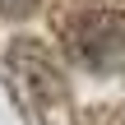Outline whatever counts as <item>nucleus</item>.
Listing matches in <instances>:
<instances>
[{
    "mask_svg": "<svg viewBox=\"0 0 125 125\" xmlns=\"http://www.w3.org/2000/svg\"><path fill=\"white\" fill-rule=\"evenodd\" d=\"M65 46L88 70H116V65H125V14L121 9H88V14L70 19Z\"/></svg>",
    "mask_w": 125,
    "mask_h": 125,
    "instance_id": "f257e3e1",
    "label": "nucleus"
},
{
    "mask_svg": "<svg viewBox=\"0 0 125 125\" xmlns=\"http://www.w3.org/2000/svg\"><path fill=\"white\" fill-rule=\"evenodd\" d=\"M5 65H9V70H23V79H19V74H9V88H14V97H19L28 111H46V107L60 97L56 65H51V56H46L42 46L19 42V46L9 51V60H5Z\"/></svg>",
    "mask_w": 125,
    "mask_h": 125,
    "instance_id": "f03ea898",
    "label": "nucleus"
},
{
    "mask_svg": "<svg viewBox=\"0 0 125 125\" xmlns=\"http://www.w3.org/2000/svg\"><path fill=\"white\" fill-rule=\"evenodd\" d=\"M32 5H37V0H0V9H5V14H28Z\"/></svg>",
    "mask_w": 125,
    "mask_h": 125,
    "instance_id": "7ed1b4c3",
    "label": "nucleus"
}]
</instances>
